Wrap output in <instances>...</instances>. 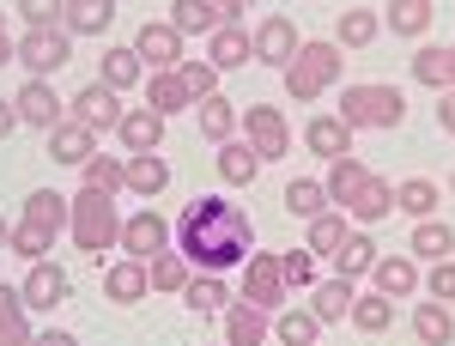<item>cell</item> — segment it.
I'll return each mask as SVG.
<instances>
[{
    "label": "cell",
    "mask_w": 455,
    "mask_h": 346,
    "mask_svg": "<svg viewBox=\"0 0 455 346\" xmlns=\"http://www.w3.org/2000/svg\"><path fill=\"white\" fill-rule=\"evenodd\" d=\"M176 249L195 262V274H231L255 255V219L225 195H195L176 219Z\"/></svg>",
    "instance_id": "obj_1"
},
{
    "label": "cell",
    "mask_w": 455,
    "mask_h": 346,
    "mask_svg": "<svg viewBox=\"0 0 455 346\" xmlns=\"http://www.w3.org/2000/svg\"><path fill=\"white\" fill-rule=\"evenodd\" d=\"M347 128H401V116H407V98H401V85H383V79H358L340 92V109H334Z\"/></svg>",
    "instance_id": "obj_2"
},
{
    "label": "cell",
    "mask_w": 455,
    "mask_h": 346,
    "mask_svg": "<svg viewBox=\"0 0 455 346\" xmlns=\"http://www.w3.org/2000/svg\"><path fill=\"white\" fill-rule=\"evenodd\" d=\"M73 243L85 249V255H104L122 243V213H116V195H92V189H79L73 195V219H68Z\"/></svg>",
    "instance_id": "obj_3"
},
{
    "label": "cell",
    "mask_w": 455,
    "mask_h": 346,
    "mask_svg": "<svg viewBox=\"0 0 455 346\" xmlns=\"http://www.w3.org/2000/svg\"><path fill=\"white\" fill-rule=\"evenodd\" d=\"M334 79H340V43H304V49L291 55V68H285V98L310 104Z\"/></svg>",
    "instance_id": "obj_4"
},
{
    "label": "cell",
    "mask_w": 455,
    "mask_h": 346,
    "mask_svg": "<svg viewBox=\"0 0 455 346\" xmlns=\"http://www.w3.org/2000/svg\"><path fill=\"white\" fill-rule=\"evenodd\" d=\"M243 140H249V152L261 158V165H280L285 152H291V122H285V109H274V104H255V109H243Z\"/></svg>",
    "instance_id": "obj_5"
},
{
    "label": "cell",
    "mask_w": 455,
    "mask_h": 346,
    "mask_svg": "<svg viewBox=\"0 0 455 346\" xmlns=\"http://www.w3.org/2000/svg\"><path fill=\"white\" fill-rule=\"evenodd\" d=\"M285 292H291V286H285L280 255H261V249H255V255L243 262V286H237V298H243V304H261V310H280Z\"/></svg>",
    "instance_id": "obj_6"
},
{
    "label": "cell",
    "mask_w": 455,
    "mask_h": 346,
    "mask_svg": "<svg viewBox=\"0 0 455 346\" xmlns=\"http://www.w3.org/2000/svg\"><path fill=\"white\" fill-rule=\"evenodd\" d=\"M73 55V36L68 31H25L19 36V68L31 73V79H49V73H61Z\"/></svg>",
    "instance_id": "obj_7"
},
{
    "label": "cell",
    "mask_w": 455,
    "mask_h": 346,
    "mask_svg": "<svg viewBox=\"0 0 455 346\" xmlns=\"http://www.w3.org/2000/svg\"><path fill=\"white\" fill-rule=\"evenodd\" d=\"M134 55H140L152 73H171L182 68V31H176L171 19H146L140 36H134Z\"/></svg>",
    "instance_id": "obj_8"
},
{
    "label": "cell",
    "mask_w": 455,
    "mask_h": 346,
    "mask_svg": "<svg viewBox=\"0 0 455 346\" xmlns=\"http://www.w3.org/2000/svg\"><path fill=\"white\" fill-rule=\"evenodd\" d=\"M19 292H25V310H61L73 298V279L55 262H31V274L19 279Z\"/></svg>",
    "instance_id": "obj_9"
},
{
    "label": "cell",
    "mask_w": 455,
    "mask_h": 346,
    "mask_svg": "<svg viewBox=\"0 0 455 346\" xmlns=\"http://www.w3.org/2000/svg\"><path fill=\"white\" fill-rule=\"evenodd\" d=\"M304 49V36H298V25L285 19V12H267L261 19V31H255V61L261 68H291V55Z\"/></svg>",
    "instance_id": "obj_10"
},
{
    "label": "cell",
    "mask_w": 455,
    "mask_h": 346,
    "mask_svg": "<svg viewBox=\"0 0 455 346\" xmlns=\"http://www.w3.org/2000/svg\"><path fill=\"white\" fill-rule=\"evenodd\" d=\"M12 109H19V128H61V122H68V109H61V98H55L49 79H25L19 98H12Z\"/></svg>",
    "instance_id": "obj_11"
},
{
    "label": "cell",
    "mask_w": 455,
    "mask_h": 346,
    "mask_svg": "<svg viewBox=\"0 0 455 346\" xmlns=\"http://www.w3.org/2000/svg\"><path fill=\"white\" fill-rule=\"evenodd\" d=\"M371 279H377V292H383L388 304H401V298H413V292L425 286V268L413 262V255H377Z\"/></svg>",
    "instance_id": "obj_12"
},
{
    "label": "cell",
    "mask_w": 455,
    "mask_h": 346,
    "mask_svg": "<svg viewBox=\"0 0 455 346\" xmlns=\"http://www.w3.org/2000/svg\"><path fill=\"white\" fill-rule=\"evenodd\" d=\"M122 116H128V109H122V92H109L104 79L73 98V122H85V128H98V134H104V128H122Z\"/></svg>",
    "instance_id": "obj_13"
},
{
    "label": "cell",
    "mask_w": 455,
    "mask_h": 346,
    "mask_svg": "<svg viewBox=\"0 0 455 346\" xmlns=\"http://www.w3.org/2000/svg\"><path fill=\"white\" fill-rule=\"evenodd\" d=\"M207 61L219 73H237L255 61V31H243V25H219V31L207 36Z\"/></svg>",
    "instance_id": "obj_14"
},
{
    "label": "cell",
    "mask_w": 455,
    "mask_h": 346,
    "mask_svg": "<svg viewBox=\"0 0 455 346\" xmlns=\"http://www.w3.org/2000/svg\"><path fill=\"white\" fill-rule=\"evenodd\" d=\"M347 213H352V225H383L388 213H395V182L371 171L364 182H358V195L347 201Z\"/></svg>",
    "instance_id": "obj_15"
},
{
    "label": "cell",
    "mask_w": 455,
    "mask_h": 346,
    "mask_svg": "<svg viewBox=\"0 0 455 346\" xmlns=\"http://www.w3.org/2000/svg\"><path fill=\"white\" fill-rule=\"evenodd\" d=\"M274 334V322L261 304H243V298H231V310H225V346H267Z\"/></svg>",
    "instance_id": "obj_16"
},
{
    "label": "cell",
    "mask_w": 455,
    "mask_h": 346,
    "mask_svg": "<svg viewBox=\"0 0 455 346\" xmlns=\"http://www.w3.org/2000/svg\"><path fill=\"white\" fill-rule=\"evenodd\" d=\"M158 249H171V237H164V219H158V213H134V219H122V255L152 262Z\"/></svg>",
    "instance_id": "obj_17"
},
{
    "label": "cell",
    "mask_w": 455,
    "mask_h": 346,
    "mask_svg": "<svg viewBox=\"0 0 455 346\" xmlns=\"http://www.w3.org/2000/svg\"><path fill=\"white\" fill-rule=\"evenodd\" d=\"M116 140H122V146H128V158H140V152H158V146H164V116H158V109H128V116H122V128H116Z\"/></svg>",
    "instance_id": "obj_18"
},
{
    "label": "cell",
    "mask_w": 455,
    "mask_h": 346,
    "mask_svg": "<svg viewBox=\"0 0 455 346\" xmlns=\"http://www.w3.org/2000/svg\"><path fill=\"white\" fill-rule=\"evenodd\" d=\"M49 158H55V165H85V158H98V128H85V122L49 128Z\"/></svg>",
    "instance_id": "obj_19"
},
{
    "label": "cell",
    "mask_w": 455,
    "mask_h": 346,
    "mask_svg": "<svg viewBox=\"0 0 455 346\" xmlns=\"http://www.w3.org/2000/svg\"><path fill=\"white\" fill-rule=\"evenodd\" d=\"M146 292H152V274H146V262H134V255H122V262L104 274V298L109 304H140Z\"/></svg>",
    "instance_id": "obj_20"
},
{
    "label": "cell",
    "mask_w": 455,
    "mask_h": 346,
    "mask_svg": "<svg viewBox=\"0 0 455 346\" xmlns=\"http://www.w3.org/2000/svg\"><path fill=\"white\" fill-rule=\"evenodd\" d=\"M352 298H358V286L340 279V274H328V279L310 286V310L322 316V322H352Z\"/></svg>",
    "instance_id": "obj_21"
},
{
    "label": "cell",
    "mask_w": 455,
    "mask_h": 346,
    "mask_svg": "<svg viewBox=\"0 0 455 346\" xmlns=\"http://www.w3.org/2000/svg\"><path fill=\"white\" fill-rule=\"evenodd\" d=\"M347 237H352V213H347V207H322V213L310 219V243H304V249H310V255H328V262H334Z\"/></svg>",
    "instance_id": "obj_22"
},
{
    "label": "cell",
    "mask_w": 455,
    "mask_h": 346,
    "mask_svg": "<svg viewBox=\"0 0 455 346\" xmlns=\"http://www.w3.org/2000/svg\"><path fill=\"white\" fill-rule=\"evenodd\" d=\"M146 274H152V292H176V298H182V292H188V279H195V262L171 243V249H158V255L146 262Z\"/></svg>",
    "instance_id": "obj_23"
},
{
    "label": "cell",
    "mask_w": 455,
    "mask_h": 346,
    "mask_svg": "<svg viewBox=\"0 0 455 346\" xmlns=\"http://www.w3.org/2000/svg\"><path fill=\"white\" fill-rule=\"evenodd\" d=\"M195 122H201V134H207L212 146H225V140H237V122H243V116L231 109V98H225V92H212V98H201V104H195Z\"/></svg>",
    "instance_id": "obj_24"
},
{
    "label": "cell",
    "mask_w": 455,
    "mask_h": 346,
    "mask_svg": "<svg viewBox=\"0 0 455 346\" xmlns=\"http://www.w3.org/2000/svg\"><path fill=\"white\" fill-rule=\"evenodd\" d=\"M304 140H310V152H315V158H328V165L352 152V128L340 122V116H310V128H304Z\"/></svg>",
    "instance_id": "obj_25"
},
{
    "label": "cell",
    "mask_w": 455,
    "mask_h": 346,
    "mask_svg": "<svg viewBox=\"0 0 455 346\" xmlns=\"http://www.w3.org/2000/svg\"><path fill=\"white\" fill-rule=\"evenodd\" d=\"M413 341L419 346H450L455 341V322H450V304H437V298H425V304H413Z\"/></svg>",
    "instance_id": "obj_26"
},
{
    "label": "cell",
    "mask_w": 455,
    "mask_h": 346,
    "mask_svg": "<svg viewBox=\"0 0 455 346\" xmlns=\"http://www.w3.org/2000/svg\"><path fill=\"white\" fill-rule=\"evenodd\" d=\"M437 201H443V189H437L431 176L395 182V213H407V219H437Z\"/></svg>",
    "instance_id": "obj_27"
},
{
    "label": "cell",
    "mask_w": 455,
    "mask_h": 346,
    "mask_svg": "<svg viewBox=\"0 0 455 346\" xmlns=\"http://www.w3.org/2000/svg\"><path fill=\"white\" fill-rule=\"evenodd\" d=\"M146 109H158L164 122H171L176 109H195V98H188V85H182V73H152L146 79Z\"/></svg>",
    "instance_id": "obj_28"
},
{
    "label": "cell",
    "mask_w": 455,
    "mask_h": 346,
    "mask_svg": "<svg viewBox=\"0 0 455 346\" xmlns=\"http://www.w3.org/2000/svg\"><path fill=\"white\" fill-rule=\"evenodd\" d=\"M182 304L195 316H225L231 310V286H225V274H195L188 292H182Z\"/></svg>",
    "instance_id": "obj_29"
},
{
    "label": "cell",
    "mask_w": 455,
    "mask_h": 346,
    "mask_svg": "<svg viewBox=\"0 0 455 346\" xmlns=\"http://www.w3.org/2000/svg\"><path fill=\"white\" fill-rule=\"evenodd\" d=\"M79 189H92V195H122L128 189V158H109V152H98V158H85L79 165Z\"/></svg>",
    "instance_id": "obj_30"
},
{
    "label": "cell",
    "mask_w": 455,
    "mask_h": 346,
    "mask_svg": "<svg viewBox=\"0 0 455 346\" xmlns=\"http://www.w3.org/2000/svg\"><path fill=\"white\" fill-rule=\"evenodd\" d=\"M109 25H116V0H68V19H61L68 36H92Z\"/></svg>",
    "instance_id": "obj_31"
},
{
    "label": "cell",
    "mask_w": 455,
    "mask_h": 346,
    "mask_svg": "<svg viewBox=\"0 0 455 346\" xmlns=\"http://www.w3.org/2000/svg\"><path fill=\"white\" fill-rule=\"evenodd\" d=\"M407 255H413V262H443V255H455V225L419 219V225H413V243H407Z\"/></svg>",
    "instance_id": "obj_32"
},
{
    "label": "cell",
    "mask_w": 455,
    "mask_h": 346,
    "mask_svg": "<svg viewBox=\"0 0 455 346\" xmlns=\"http://www.w3.org/2000/svg\"><path fill=\"white\" fill-rule=\"evenodd\" d=\"M371 268H377V237H371V231H352V237L340 243V255H334V274L358 286V274H371Z\"/></svg>",
    "instance_id": "obj_33"
},
{
    "label": "cell",
    "mask_w": 455,
    "mask_h": 346,
    "mask_svg": "<svg viewBox=\"0 0 455 346\" xmlns=\"http://www.w3.org/2000/svg\"><path fill=\"white\" fill-rule=\"evenodd\" d=\"M219 176H225L231 189H249V182L261 176V158L249 152V140H225V146H219Z\"/></svg>",
    "instance_id": "obj_34"
},
{
    "label": "cell",
    "mask_w": 455,
    "mask_h": 346,
    "mask_svg": "<svg viewBox=\"0 0 455 346\" xmlns=\"http://www.w3.org/2000/svg\"><path fill=\"white\" fill-rule=\"evenodd\" d=\"M140 73H146V61L134 55V43H128V49H104V61H98V79H104L109 92H128V85H140Z\"/></svg>",
    "instance_id": "obj_35"
},
{
    "label": "cell",
    "mask_w": 455,
    "mask_h": 346,
    "mask_svg": "<svg viewBox=\"0 0 455 346\" xmlns=\"http://www.w3.org/2000/svg\"><path fill=\"white\" fill-rule=\"evenodd\" d=\"M334 31H340V49H371L377 31H383V12H371V6H347Z\"/></svg>",
    "instance_id": "obj_36"
},
{
    "label": "cell",
    "mask_w": 455,
    "mask_h": 346,
    "mask_svg": "<svg viewBox=\"0 0 455 346\" xmlns=\"http://www.w3.org/2000/svg\"><path fill=\"white\" fill-rule=\"evenodd\" d=\"M322 207H328V182H315V176H291V182H285V213H291V219L310 225Z\"/></svg>",
    "instance_id": "obj_37"
},
{
    "label": "cell",
    "mask_w": 455,
    "mask_h": 346,
    "mask_svg": "<svg viewBox=\"0 0 455 346\" xmlns=\"http://www.w3.org/2000/svg\"><path fill=\"white\" fill-rule=\"evenodd\" d=\"M352 328L358 334H388L395 328V304H388L383 292H358L352 298Z\"/></svg>",
    "instance_id": "obj_38"
},
{
    "label": "cell",
    "mask_w": 455,
    "mask_h": 346,
    "mask_svg": "<svg viewBox=\"0 0 455 346\" xmlns=\"http://www.w3.org/2000/svg\"><path fill=\"white\" fill-rule=\"evenodd\" d=\"M55 237H61V231H49V225H31V219H19V225H12V237H6V249H12L19 262H49Z\"/></svg>",
    "instance_id": "obj_39"
},
{
    "label": "cell",
    "mask_w": 455,
    "mask_h": 346,
    "mask_svg": "<svg viewBox=\"0 0 455 346\" xmlns=\"http://www.w3.org/2000/svg\"><path fill=\"white\" fill-rule=\"evenodd\" d=\"M383 25L395 36H425V31H431V0H388Z\"/></svg>",
    "instance_id": "obj_40"
},
{
    "label": "cell",
    "mask_w": 455,
    "mask_h": 346,
    "mask_svg": "<svg viewBox=\"0 0 455 346\" xmlns=\"http://www.w3.org/2000/svg\"><path fill=\"white\" fill-rule=\"evenodd\" d=\"M25 219H31V225H49V231H68L73 201H68V195H55V189H31V201H25Z\"/></svg>",
    "instance_id": "obj_41"
},
{
    "label": "cell",
    "mask_w": 455,
    "mask_h": 346,
    "mask_svg": "<svg viewBox=\"0 0 455 346\" xmlns=\"http://www.w3.org/2000/svg\"><path fill=\"white\" fill-rule=\"evenodd\" d=\"M164 182H171V165H164V152H140V158H128V189H134V195H146V201H152Z\"/></svg>",
    "instance_id": "obj_42"
},
{
    "label": "cell",
    "mask_w": 455,
    "mask_h": 346,
    "mask_svg": "<svg viewBox=\"0 0 455 346\" xmlns=\"http://www.w3.org/2000/svg\"><path fill=\"white\" fill-rule=\"evenodd\" d=\"M274 334H280L285 346H315L322 341V316L315 310H280L274 316Z\"/></svg>",
    "instance_id": "obj_43"
},
{
    "label": "cell",
    "mask_w": 455,
    "mask_h": 346,
    "mask_svg": "<svg viewBox=\"0 0 455 346\" xmlns=\"http://www.w3.org/2000/svg\"><path fill=\"white\" fill-rule=\"evenodd\" d=\"M364 176H371V165H358L352 152H347V158H334V171H328V201H334V207H347Z\"/></svg>",
    "instance_id": "obj_44"
},
{
    "label": "cell",
    "mask_w": 455,
    "mask_h": 346,
    "mask_svg": "<svg viewBox=\"0 0 455 346\" xmlns=\"http://www.w3.org/2000/svg\"><path fill=\"white\" fill-rule=\"evenodd\" d=\"M413 79H419V85H431V92H450V49L425 43L419 55H413Z\"/></svg>",
    "instance_id": "obj_45"
},
{
    "label": "cell",
    "mask_w": 455,
    "mask_h": 346,
    "mask_svg": "<svg viewBox=\"0 0 455 346\" xmlns=\"http://www.w3.org/2000/svg\"><path fill=\"white\" fill-rule=\"evenodd\" d=\"M171 25L182 36H212L219 25H212V12H207V0H176L171 6Z\"/></svg>",
    "instance_id": "obj_46"
},
{
    "label": "cell",
    "mask_w": 455,
    "mask_h": 346,
    "mask_svg": "<svg viewBox=\"0 0 455 346\" xmlns=\"http://www.w3.org/2000/svg\"><path fill=\"white\" fill-rule=\"evenodd\" d=\"M19 19H25L31 31H61V19H68V0H19Z\"/></svg>",
    "instance_id": "obj_47"
},
{
    "label": "cell",
    "mask_w": 455,
    "mask_h": 346,
    "mask_svg": "<svg viewBox=\"0 0 455 346\" xmlns=\"http://www.w3.org/2000/svg\"><path fill=\"white\" fill-rule=\"evenodd\" d=\"M176 73H182V85H188V98H195V104L219 92V68H212V61H182Z\"/></svg>",
    "instance_id": "obj_48"
},
{
    "label": "cell",
    "mask_w": 455,
    "mask_h": 346,
    "mask_svg": "<svg viewBox=\"0 0 455 346\" xmlns=\"http://www.w3.org/2000/svg\"><path fill=\"white\" fill-rule=\"evenodd\" d=\"M315 262H322V255H310V249H285L280 255V268H285V286H315Z\"/></svg>",
    "instance_id": "obj_49"
},
{
    "label": "cell",
    "mask_w": 455,
    "mask_h": 346,
    "mask_svg": "<svg viewBox=\"0 0 455 346\" xmlns=\"http://www.w3.org/2000/svg\"><path fill=\"white\" fill-rule=\"evenodd\" d=\"M425 292H431L437 304H455V255H443V262L425 268Z\"/></svg>",
    "instance_id": "obj_50"
},
{
    "label": "cell",
    "mask_w": 455,
    "mask_h": 346,
    "mask_svg": "<svg viewBox=\"0 0 455 346\" xmlns=\"http://www.w3.org/2000/svg\"><path fill=\"white\" fill-rule=\"evenodd\" d=\"M36 341V328L25 322V310L19 316H0V346H31Z\"/></svg>",
    "instance_id": "obj_51"
},
{
    "label": "cell",
    "mask_w": 455,
    "mask_h": 346,
    "mask_svg": "<svg viewBox=\"0 0 455 346\" xmlns=\"http://www.w3.org/2000/svg\"><path fill=\"white\" fill-rule=\"evenodd\" d=\"M243 6H249V0H207L212 25H243Z\"/></svg>",
    "instance_id": "obj_52"
},
{
    "label": "cell",
    "mask_w": 455,
    "mask_h": 346,
    "mask_svg": "<svg viewBox=\"0 0 455 346\" xmlns=\"http://www.w3.org/2000/svg\"><path fill=\"white\" fill-rule=\"evenodd\" d=\"M437 128L455 134V92H437Z\"/></svg>",
    "instance_id": "obj_53"
},
{
    "label": "cell",
    "mask_w": 455,
    "mask_h": 346,
    "mask_svg": "<svg viewBox=\"0 0 455 346\" xmlns=\"http://www.w3.org/2000/svg\"><path fill=\"white\" fill-rule=\"evenodd\" d=\"M25 310V292H19V286H6V279H0V316H19Z\"/></svg>",
    "instance_id": "obj_54"
},
{
    "label": "cell",
    "mask_w": 455,
    "mask_h": 346,
    "mask_svg": "<svg viewBox=\"0 0 455 346\" xmlns=\"http://www.w3.org/2000/svg\"><path fill=\"white\" fill-rule=\"evenodd\" d=\"M31 346H79V341H73L68 328H36V341H31Z\"/></svg>",
    "instance_id": "obj_55"
},
{
    "label": "cell",
    "mask_w": 455,
    "mask_h": 346,
    "mask_svg": "<svg viewBox=\"0 0 455 346\" xmlns=\"http://www.w3.org/2000/svg\"><path fill=\"white\" fill-rule=\"evenodd\" d=\"M12 61H19V36L0 31V68H12Z\"/></svg>",
    "instance_id": "obj_56"
},
{
    "label": "cell",
    "mask_w": 455,
    "mask_h": 346,
    "mask_svg": "<svg viewBox=\"0 0 455 346\" xmlns=\"http://www.w3.org/2000/svg\"><path fill=\"white\" fill-rule=\"evenodd\" d=\"M12 128H19V109H12V104H6V98H0V140L12 134Z\"/></svg>",
    "instance_id": "obj_57"
},
{
    "label": "cell",
    "mask_w": 455,
    "mask_h": 346,
    "mask_svg": "<svg viewBox=\"0 0 455 346\" xmlns=\"http://www.w3.org/2000/svg\"><path fill=\"white\" fill-rule=\"evenodd\" d=\"M450 85H455V43H450Z\"/></svg>",
    "instance_id": "obj_58"
},
{
    "label": "cell",
    "mask_w": 455,
    "mask_h": 346,
    "mask_svg": "<svg viewBox=\"0 0 455 346\" xmlns=\"http://www.w3.org/2000/svg\"><path fill=\"white\" fill-rule=\"evenodd\" d=\"M6 237H12V225H6V219H0V243H6Z\"/></svg>",
    "instance_id": "obj_59"
},
{
    "label": "cell",
    "mask_w": 455,
    "mask_h": 346,
    "mask_svg": "<svg viewBox=\"0 0 455 346\" xmlns=\"http://www.w3.org/2000/svg\"><path fill=\"white\" fill-rule=\"evenodd\" d=\"M0 31H6V12H0Z\"/></svg>",
    "instance_id": "obj_60"
},
{
    "label": "cell",
    "mask_w": 455,
    "mask_h": 346,
    "mask_svg": "<svg viewBox=\"0 0 455 346\" xmlns=\"http://www.w3.org/2000/svg\"><path fill=\"white\" fill-rule=\"evenodd\" d=\"M450 189H455V182H450Z\"/></svg>",
    "instance_id": "obj_61"
},
{
    "label": "cell",
    "mask_w": 455,
    "mask_h": 346,
    "mask_svg": "<svg viewBox=\"0 0 455 346\" xmlns=\"http://www.w3.org/2000/svg\"><path fill=\"white\" fill-rule=\"evenodd\" d=\"M315 346H322V341H315Z\"/></svg>",
    "instance_id": "obj_62"
}]
</instances>
